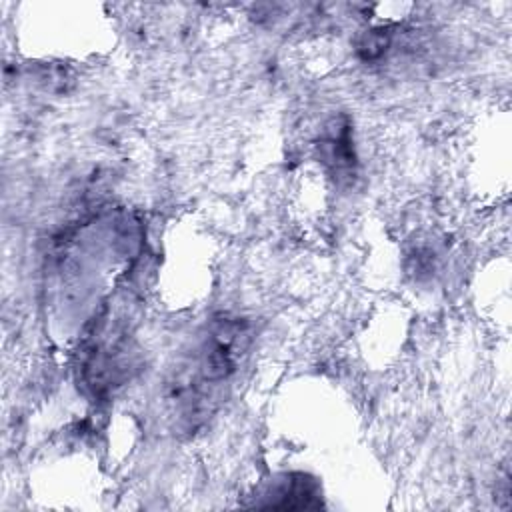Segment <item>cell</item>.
Listing matches in <instances>:
<instances>
[{"label": "cell", "instance_id": "cell-2", "mask_svg": "<svg viewBox=\"0 0 512 512\" xmlns=\"http://www.w3.org/2000/svg\"><path fill=\"white\" fill-rule=\"evenodd\" d=\"M320 152L322 160L338 174H350L354 166V150H352V140H350V128L348 124L334 120L328 126L326 136L320 142Z\"/></svg>", "mask_w": 512, "mask_h": 512}, {"label": "cell", "instance_id": "cell-1", "mask_svg": "<svg viewBox=\"0 0 512 512\" xmlns=\"http://www.w3.org/2000/svg\"><path fill=\"white\" fill-rule=\"evenodd\" d=\"M264 506L274 508H318V484L304 474H288L272 488V500Z\"/></svg>", "mask_w": 512, "mask_h": 512}, {"label": "cell", "instance_id": "cell-3", "mask_svg": "<svg viewBox=\"0 0 512 512\" xmlns=\"http://www.w3.org/2000/svg\"><path fill=\"white\" fill-rule=\"evenodd\" d=\"M390 40H392V38H390V32H388L386 28H374V30H370L368 34H364V36L360 38V42H358V54H360L364 60H368V62L378 60V58H382L384 52L388 50Z\"/></svg>", "mask_w": 512, "mask_h": 512}]
</instances>
